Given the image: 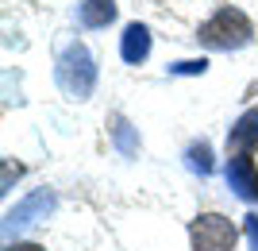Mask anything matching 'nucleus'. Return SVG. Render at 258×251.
<instances>
[{"label": "nucleus", "mask_w": 258, "mask_h": 251, "mask_svg": "<svg viewBox=\"0 0 258 251\" xmlns=\"http://www.w3.org/2000/svg\"><path fill=\"white\" fill-rule=\"evenodd\" d=\"M77 20L85 27H108L116 20V0H81L77 4Z\"/></svg>", "instance_id": "8"}, {"label": "nucleus", "mask_w": 258, "mask_h": 251, "mask_svg": "<svg viewBox=\"0 0 258 251\" xmlns=\"http://www.w3.org/2000/svg\"><path fill=\"white\" fill-rule=\"evenodd\" d=\"M4 251H46V247H39V243H27V240H16V243H8Z\"/></svg>", "instance_id": "13"}, {"label": "nucleus", "mask_w": 258, "mask_h": 251, "mask_svg": "<svg viewBox=\"0 0 258 251\" xmlns=\"http://www.w3.org/2000/svg\"><path fill=\"white\" fill-rule=\"evenodd\" d=\"M54 205H58V197H54L50 189H35V193H27L20 205L4 217V232L12 236V232L27 228V224H35V220H46L54 213Z\"/></svg>", "instance_id": "4"}, {"label": "nucleus", "mask_w": 258, "mask_h": 251, "mask_svg": "<svg viewBox=\"0 0 258 251\" xmlns=\"http://www.w3.org/2000/svg\"><path fill=\"white\" fill-rule=\"evenodd\" d=\"M247 240H250V247L258 251V217H254V213L247 217Z\"/></svg>", "instance_id": "12"}, {"label": "nucleus", "mask_w": 258, "mask_h": 251, "mask_svg": "<svg viewBox=\"0 0 258 251\" xmlns=\"http://www.w3.org/2000/svg\"><path fill=\"white\" fill-rule=\"evenodd\" d=\"M185 159H189V170H197V174H212V147H208L205 139L193 143V147L185 151Z\"/></svg>", "instance_id": "10"}, {"label": "nucleus", "mask_w": 258, "mask_h": 251, "mask_svg": "<svg viewBox=\"0 0 258 251\" xmlns=\"http://www.w3.org/2000/svg\"><path fill=\"white\" fill-rule=\"evenodd\" d=\"M119 55L127 66H143L151 58V27L147 23H127L119 35Z\"/></svg>", "instance_id": "6"}, {"label": "nucleus", "mask_w": 258, "mask_h": 251, "mask_svg": "<svg viewBox=\"0 0 258 251\" xmlns=\"http://www.w3.org/2000/svg\"><path fill=\"white\" fill-rule=\"evenodd\" d=\"M54 77H58V85H62L66 97L74 101H85L93 89H97V62H93V55H89L85 43H70L58 55V66H54Z\"/></svg>", "instance_id": "2"}, {"label": "nucleus", "mask_w": 258, "mask_h": 251, "mask_svg": "<svg viewBox=\"0 0 258 251\" xmlns=\"http://www.w3.org/2000/svg\"><path fill=\"white\" fill-rule=\"evenodd\" d=\"M197 39H201L208 51H239V46H247L250 39H254V23L247 20V12L224 4L216 16H208V20L201 23Z\"/></svg>", "instance_id": "1"}, {"label": "nucleus", "mask_w": 258, "mask_h": 251, "mask_svg": "<svg viewBox=\"0 0 258 251\" xmlns=\"http://www.w3.org/2000/svg\"><path fill=\"white\" fill-rule=\"evenodd\" d=\"M227 186L243 201H258V170L250 159H227Z\"/></svg>", "instance_id": "7"}, {"label": "nucleus", "mask_w": 258, "mask_h": 251, "mask_svg": "<svg viewBox=\"0 0 258 251\" xmlns=\"http://www.w3.org/2000/svg\"><path fill=\"white\" fill-rule=\"evenodd\" d=\"M258 147V109H247L227 131V159H250Z\"/></svg>", "instance_id": "5"}, {"label": "nucleus", "mask_w": 258, "mask_h": 251, "mask_svg": "<svg viewBox=\"0 0 258 251\" xmlns=\"http://www.w3.org/2000/svg\"><path fill=\"white\" fill-rule=\"evenodd\" d=\"M205 70H208V62H205V58H189V62L170 66V74H205Z\"/></svg>", "instance_id": "11"}, {"label": "nucleus", "mask_w": 258, "mask_h": 251, "mask_svg": "<svg viewBox=\"0 0 258 251\" xmlns=\"http://www.w3.org/2000/svg\"><path fill=\"white\" fill-rule=\"evenodd\" d=\"M112 139H116V147L123 155H135V147H139L135 131H131V124L123 120V116H112Z\"/></svg>", "instance_id": "9"}, {"label": "nucleus", "mask_w": 258, "mask_h": 251, "mask_svg": "<svg viewBox=\"0 0 258 251\" xmlns=\"http://www.w3.org/2000/svg\"><path fill=\"white\" fill-rule=\"evenodd\" d=\"M239 228L224 213H197L189 220V243L193 251H235Z\"/></svg>", "instance_id": "3"}]
</instances>
